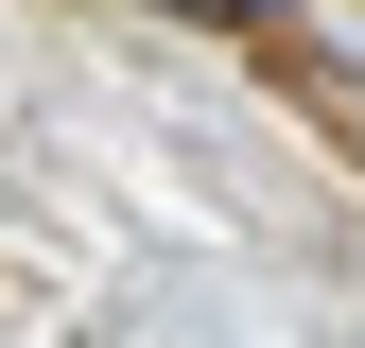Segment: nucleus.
I'll return each mask as SVG.
<instances>
[{"instance_id": "f257e3e1", "label": "nucleus", "mask_w": 365, "mask_h": 348, "mask_svg": "<svg viewBox=\"0 0 365 348\" xmlns=\"http://www.w3.org/2000/svg\"><path fill=\"white\" fill-rule=\"evenodd\" d=\"M174 18H261V0H174Z\"/></svg>"}]
</instances>
